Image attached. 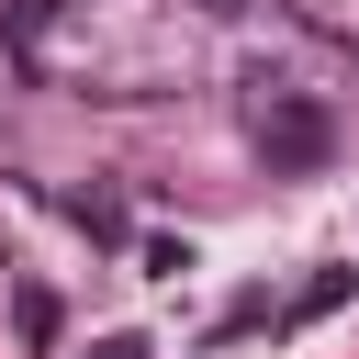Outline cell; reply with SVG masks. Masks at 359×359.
<instances>
[{
    "mask_svg": "<svg viewBox=\"0 0 359 359\" xmlns=\"http://www.w3.org/2000/svg\"><path fill=\"white\" fill-rule=\"evenodd\" d=\"M258 146H269V168H325V146H337V123H325L314 101H292V90H269V101H258Z\"/></svg>",
    "mask_w": 359,
    "mask_h": 359,
    "instance_id": "cell-1",
    "label": "cell"
},
{
    "mask_svg": "<svg viewBox=\"0 0 359 359\" xmlns=\"http://www.w3.org/2000/svg\"><path fill=\"white\" fill-rule=\"evenodd\" d=\"M11 325H22V348H56V325H67V314H56V292H45V280H22V292H11Z\"/></svg>",
    "mask_w": 359,
    "mask_h": 359,
    "instance_id": "cell-2",
    "label": "cell"
},
{
    "mask_svg": "<svg viewBox=\"0 0 359 359\" xmlns=\"http://www.w3.org/2000/svg\"><path fill=\"white\" fill-rule=\"evenodd\" d=\"M45 11H56V0H0V34H11V56H22V67L45 56Z\"/></svg>",
    "mask_w": 359,
    "mask_h": 359,
    "instance_id": "cell-3",
    "label": "cell"
},
{
    "mask_svg": "<svg viewBox=\"0 0 359 359\" xmlns=\"http://www.w3.org/2000/svg\"><path fill=\"white\" fill-rule=\"evenodd\" d=\"M90 359H146V337H101V348H90Z\"/></svg>",
    "mask_w": 359,
    "mask_h": 359,
    "instance_id": "cell-4",
    "label": "cell"
}]
</instances>
